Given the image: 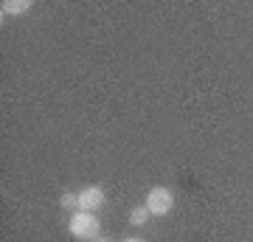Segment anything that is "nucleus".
Listing matches in <instances>:
<instances>
[{"label": "nucleus", "mask_w": 253, "mask_h": 242, "mask_svg": "<svg viewBox=\"0 0 253 242\" xmlns=\"http://www.w3.org/2000/svg\"><path fill=\"white\" fill-rule=\"evenodd\" d=\"M124 242H144V240H135V237H129V240H124Z\"/></svg>", "instance_id": "obj_7"}, {"label": "nucleus", "mask_w": 253, "mask_h": 242, "mask_svg": "<svg viewBox=\"0 0 253 242\" xmlns=\"http://www.w3.org/2000/svg\"><path fill=\"white\" fill-rule=\"evenodd\" d=\"M68 228H71V234L76 240H96L101 225H99V220H96L93 211H73Z\"/></svg>", "instance_id": "obj_1"}, {"label": "nucleus", "mask_w": 253, "mask_h": 242, "mask_svg": "<svg viewBox=\"0 0 253 242\" xmlns=\"http://www.w3.org/2000/svg\"><path fill=\"white\" fill-rule=\"evenodd\" d=\"M146 208H149V214L155 217H163V214H169L174 206V194H172V189H166V186H155L149 189V194H146Z\"/></svg>", "instance_id": "obj_2"}, {"label": "nucleus", "mask_w": 253, "mask_h": 242, "mask_svg": "<svg viewBox=\"0 0 253 242\" xmlns=\"http://www.w3.org/2000/svg\"><path fill=\"white\" fill-rule=\"evenodd\" d=\"M93 242H110V240H101V237H96V240H93Z\"/></svg>", "instance_id": "obj_8"}, {"label": "nucleus", "mask_w": 253, "mask_h": 242, "mask_svg": "<svg viewBox=\"0 0 253 242\" xmlns=\"http://www.w3.org/2000/svg\"><path fill=\"white\" fill-rule=\"evenodd\" d=\"M146 220H149V208L146 206H135L132 211H129V223L132 225H144Z\"/></svg>", "instance_id": "obj_5"}, {"label": "nucleus", "mask_w": 253, "mask_h": 242, "mask_svg": "<svg viewBox=\"0 0 253 242\" xmlns=\"http://www.w3.org/2000/svg\"><path fill=\"white\" fill-rule=\"evenodd\" d=\"M59 206H62V208H79V194H73V192H65L62 197H59Z\"/></svg>", "instance_id": "obj_6"}, {"label": "nucleus", "mask_w": 253, "mask_h": 242, "mask_svg": "<svg viewBox=\"0 0 253 242\" xmlns=\"http://www.w3.org/2000/svg\"><path fill=\"white\" fill-rule=\"evenodd\" d=\"M28 9H31V0H6L3 3V14H20Z\"/></svg>", "instance_id": "obj_4"}, {"label": "nucleus", "mask_w": 253, "mask_h": 242, "mask_svg": "<svg viewBox=\"0 0 253 242\" xmlns=\"http://www.w3.org/2000/svg\"><path fill=\"white\" fill-rule=\"evenodd\" d=\"M104 206V192L99 186H87L79 192V211H93L96 214V208Z\"/></svg>", "instance_id": "obj_3"}]
</instances>
